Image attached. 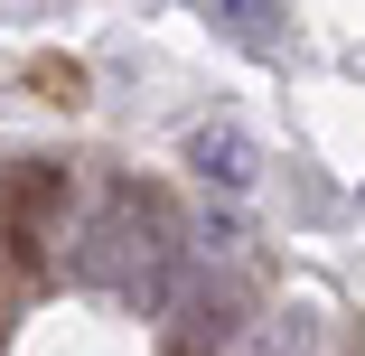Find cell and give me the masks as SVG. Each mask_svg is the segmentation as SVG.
<instances>
[{
	"instance_id": "1",
	"label": "cell",
	"mask_w": 365,
	"mask_h": 356,
	"mask_svg": "<svg viewBox=\"0 0 365 356\" xmlns=\"http://www.w3.org/2000/svg\"><path fill=\"white\" fill-rule=\"evenodd\" d=\"M66 235H76V178H66V160H19L10 188H0V253L19 272H47Z\"/></svg>"
},
{
	"instance_id": "2",
	"label": "cell",
	"mask_w": 365,
	"mask_h": 356,
	"mask_svg": "<svg viewBox=\"0 0 365 356\" xmlns=\"http://www.w3.org/2000/svg\"><path fill=\"white\" fill-rule=\"evenodd\" d=\"M253 337V281L225 263V272H197L187 300H178V347L187 356H215V347H244Z\"/></svg>"
},
{
	"instance_id": "3",
	"label": "cell",
	"mask_w": 365,
	"mask_h": 356,
	"mask_svg": "<svg viewBox=\"0 0 365 356\" xmlns=\"http://www.w3.org/2000/svg\"><path fill=\"white\" fill-rule=\"evenodd\" d=\"M187 169L206 188H253V141L235 122H206V131H187Z\"/></svg>"
},
{
	"instance_id": "4",
	"label": "cell",
	"mask_w": 365,
	"mask_h": 356,
	"mask_svg": "<svg viewBox=\"0 0 365 356\" xmlns=\"http://www.w3.org/2000/svg\"><path fill=\"white\" fill-rule=\"evenodd\" d=\"M215 29H225L235 47H272L281 38V10H262V0H225V10H206Z\"/></svg>"
},
{
	"instance_id": "5",
	"label": "cell",
	"mask_w": 365,
	"mask_h": 356,
	"mask_svg": "<svg viewBox=\"0 0 365 356\" xmlns=\"http://www.w3.org/2000/svg\"><path fill=\"white\" fill-rule=\"evenodd\" d=\"M38 85H47L56 103H76V94H85V76H76V66H56V56H38Z\"/></svg>"
}]
</instances>
